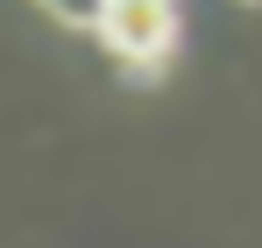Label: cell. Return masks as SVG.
<instances>
[{
	"mask_svg": "<svg viewBox=\"0 0 262 248\" xmlns=\"http://www.w3.org/2000/svg\"><path fill=\"white\" fill-rule=\"evenodd\" d=\"M92 36L106 43L121 64L135 71H156L163 57L177 50V0H106Z\"/></svg>",
	"mask_w": 262,
	"mask_h": 248,
	"instance_id": "cell-1",
	"label": "cell"
},
{
	"mask_svg": "<svg viewBox=\"0 0 262 248\" xmlns=\"http://www.w3.org/2000/svg\"><path fill=\"white\" fill-rule=\"evenodd\" d=\"M43 7H50V14H57V22H71V29H92L106 0H43Z\"/></svg>",
	"mask_w": 262,
	"mask_h": 248,
	"instance_id": "cell-2",
	"label": "cell"
}]
</instances>
